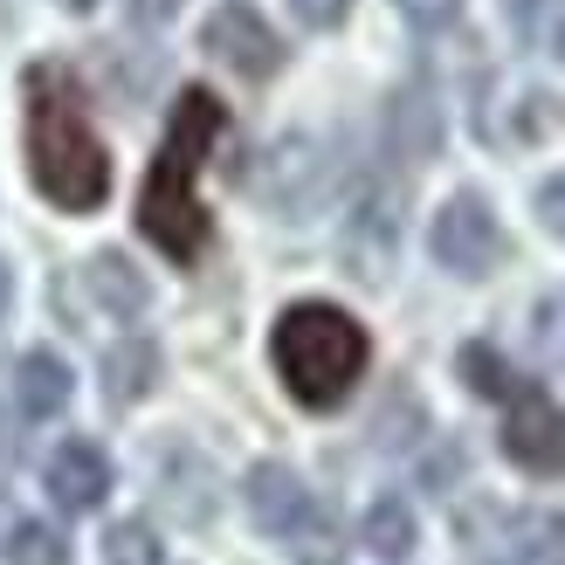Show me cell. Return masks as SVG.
Returning a JSON list of instances; mask_svg holds the SVG:
<instances>
[{
  "instance_id": "27",
  "label": "cell",
  "mask_w": 565,
  "mask_h": 565,
  "mask_svg": "<svg viewBox=\"0 0 565 565\" xmlns=\"http://www.w3.org/2000/svg\"><path fill=\"white\" fill-rule=\"evenodd\" d=\"M55 8H70V14H90V8H97V0H55Z\"/></svg>"
},
{
  "instance_id": "21",
  "label": "cell",
  "mask_w": 565,
  "mask_h": 565,
  "mask_svg": "<svg viewBox=\"0 0 565 565\" xmlns=\"http://www.w3.org/2000/svg\"><path fill=\"white\" fill-rule=\"evenodd\" d=\"M393 8H401V21H407V28L435 35V28H448V21L462 14V0H393Z\"/></svg>"
},
{
  "instance_id": "17",
  "label": "cell",
  "mask_w": 565,
  "mask_h": 565,
  "mask_svg": "<svg viewBox=\"0 0 565 565\" xmlns=\"http://www.w3.org/2000/svg\"><path fill=\"white\" fill-rule=\"evenodd\" d=\"M511 28L524 49L565 55V0H511Z\"/></svg>"
},
{
  "instance_id": "4",
  "label": "cell",
  "mask_w": 565,
  "mask_h": 565,
  "mask_svg": "<svg viewBox=\"0 0 565 565\" xmlns=\"http://www.w3.org/2000/svg\"><path fill=\"white\" fill-rule=\"evenodd\" d=\"M331 180H338L331 146H324V138H310V131H290V138H276V146L263 152L256 193L269 201V214L303 221V214H318L331 201Z\"/></svg>"
},
{
  "instance_id": "24",
  "label": "cell",
  "mask_w": 565,
  "mask_h": 565,
  "mask_svg": "<svg viewBox=\"0 0 565 565\" xmlns=\"http://www.w3.org/2000/svg\"><path fill=\"white\" fill-rule=\"evenodd\" d=\"M539 221H545V235L565 242V180H545L539 186Z\"/></svg>"
},
{
  "instance_id": "15",
  "label": "cell",
  "mask_w": 565,
  "mask_h": 565,
  "mask_svg": "<svg viewBox=\"0 0 565 565\" xmlns=\"http://www.w3.org/2000/svg\"><path fill=\"white\" fill-rule=\"evenodd\" d=\"M511 565H565V518L558 511H524L503 524Z\"/></svg>"
},
{
  "instance_id": "22",
  "label": "cell",
  "mask_w": 565,
  "mask_h": 565,
  "mask_svg": "<svg viewBox=\"0 0 565 565\" xmlns=\"http://www.w3.org/2000/svg\"><path fill=\"white\" fill-rule=\"evenodd\" d=\"M290 14L303 21V28H338L352 14V0H290Z\"/></svg>"
},
{
  "instance_id": "6",
  "label": "cell",
  "mask_w": 565,
  "mask_h": 565,
  "mask_svg": "<svg viewBox=\"0 0 565 565\" xmlns=\"http://www.w3.org/2000/svg\"><path fill=\"white\" fill-rule=\"evenodd\" d=\"M428 248H435V263L441 269H456V276H490L503 263V228H497V214L483 193H456V201H441L435 214V228H428Z\"/></svg>"
},
{
  "instance_id": "11",
  "label": "cell",
  "mask_w": 565,
  "mask_h": 565,
  "mask_svg": "<svg viewBox=\"0 0 565 565\" xmlns=\"http://www.w3.org/2000/svg\"><path fill=\"white\" fill-rule=\"evenodd\" d=\"M386 138H393V152L414 159V166L441 146V110H435V97H428V83H407V90L393 97V110H386Z\"/></svg>"
},
{
  "instance_id": "25",
  "label": "cell",
  "mask_w": 565,
  "mask_h": 565,
  "mask_svg": "<svg viewBox=\"0 0 565 565\" xmlns=\"http://www.w3.org/2000/svg\"><path fill=\"white\" fill-rule=\"evenodd\" d=\"M125 8H131V21H138V28H166V21L186 8V0H125Z\"/></svg>"
},
{
  "instance_id": "7",
  "label": "cell",
  "mask_w": 565,
  "mask_h": 565,
  "mask_svg": "<svg viewBox=\"0 0 565 565\" xmlns=\"http://www.w3.org/2000/svg\"><path fill=\"white\" fill-rule=\"evenodd\" d=\"M201 49L214 55V63H228L235 76L248 83H263L282 70V42H276V28L248 8V0H228V8H214L207 28H201Z\"/></svg>"
},
{
  "instance_id": "1",
  "label": "cell",
  "mask_w": 565,
  "mask_h": 565,
  "mask_svg": "<svg viewBox=\"0 0 565 565\" xmlns=\"http://www.w3.org/2000/svg\"><path fill=\"white\" fill-rule=\"evenodd\" d=\"M28 173H35V193L63 214H90L110 193V152L83 110V90L70 70L35 63L28 70Z\"/></svg>"
},
{
  "instance_id": "18",
  "label": "cell",
  "mask_w": 565,
  "mask_h": 565,
  "mask_svg": "<svg viewBox=\"0 0 565 565\" xmlns=\"http://www.w3.org/2000/svg\"><path fill=\"white\" fill-rule=\"evenodd\" d=\"M456 373H462V386H469V393H483V401H503V393L518 386L511 359H503V352H490V345H462Z\"/></svg>"
},
{
  "instance_id": "12",
  "label": "cell",
  "mask_w": 565,
  "mask_h": 565,
  "mask_svg": "<svg viewBox=\"0 0 565 565\" xmlns=\"http://www.w3.org/2000/svg\"><path fill=\"white\" fill-rule=\"evenodd\" d=\"M70 393H76V380H70V365L55 359V352H28L14 365V401H21L28 420H55V414L70 407Z\"/></svg>"
},
{
  "instance_id": "2",
  "label": "cell",
  "mask_w": 565,
  "mask_h": 565,
  "mask_svg": "<svg viewBox=\"0 0 565 565\" xmlns=\"http://www.w3.org/2000/svg\"><path fill=\"white\" fill-rule=\"evenodd\" d=\"M228 131V110H221L214 90H186L166 118V138L152 152V173H146V193H138V228H146L152 248H166L173 263H193L207 248V207L193 180L201 166L214 159V138Z\"/></svg>"
},
{
  "instance_id": "26",
  "label": "cell",
  "mask_w": 565,
  "mask_h": 565,
  "mask_svg": "<svg viewBox=\"0 0 565 565\" xmlns=\"http://www.w3.org/2000/svg\"><path fill=\"white\" fill-rule=\"evenodd\" d=\"M8 303H14V276H8V263H0V318H8Z\"/></svg>"
},
{
  "instance_id": "9",
  "label": "cell",
  "mask_w": 565,
  "mask_h": 565,
  "mask_svg": "<svg viewBox=\"0 0 565 565\" xmlns=\"http://www.w3.org/2000/svg\"><path fill=\"white\" fill-rule=\"evenodd\" d=\"M248 518H256L263 531H276V539H297V531L318 518V503H310V490H303L297 469L256 462V469H248Z\"/></svg>"
},
{
  "instance_id": "5",
  "label": "cell",
  "mask_w": 565,
  "mask_h": 565,
  "mask_svg": "<svg viewBox=\"0 0 565 565\" xmlns=\"http://www.w3.org/2000/svg\"><path fill=\"white\" fill-rule=\"evenodd\" d=\"M503 456L531 476H558L565 469V407L545 386H511L503 393Z\"/></svg>"
},
{
  "instance_id": "13",
  "label": "cell",
  "mask_w": 565,
  "mask_h": 565,
  "mask_svg": "<svg viewBox=\"0 0 565 565\" xmlns=\"http://www.w3.org/2000/svg\"><path fill=\"white\" fill-rule=\"evenodd\" d=\"M83 282H90V297L110 310V318H138V310L152 303V290H146V276H138L118 248H104V256H90L83 263Z\"/></svg>"
},
{
  "instance_id": "14",
  "label": "cell",
  "mask_w": 565,
  "mask_h": 565,
  "mask_svg": "<svg viewBox=\"0 0 565 565\" xmlns=\"http://www.w3.org/2000/svg\"><path fill=\"white\" fill-rule=\"evenodd\" d=\"M152 386H159V345H152V338H125V345L104 359V393H110V407H138Z\"/></svg>"
},
{
  "instance_id": "10",
  "label": "cell",
  "mask_w": 565,
  "mask_h": 565,
  "mask_svg": "<svg viewBox=\"0 0 565 565\" xmlns=\"http://www.w3.org/2000/svg\"><path fill=\"white\" fill-rule=\"evenodd\" d=\"M49 497L63 503V511H97V503L110 497V456L97 441H63L49 456Z\"/></svg>"
},
{
  "instance_id": "8",
  "label": "cell",
  "mask_w": 565,
  "mask_h": 565,
  "mask_svg": "<svg viewBox=\"0 0 565 565\" xmlns=\"http://www.w3.org/2000/svg\"><path fill=\"white\" fill-rule=\"evenodd\" d=\"M393 242H401V193L393 186H373L359 201V214L345 221V269L359 282H380L393 269Z\"/></svg>"
},
{
  "instance_id": "3",
  "label": "cell",
  "mask_w": 565,
  "mask_h": 565,
  "mask_svg": "<svg viewBox=\"0 0 565 565\" xmlns=\"http://www.w3.org/2000/svg\"><path fill=\"white\" fill-rule=\"evenodd\" d=\"M269 359H276V380L290 386L297 407H338L352 401V386L365 380V324L345 318L338 303H290L269 331Z\"/></svg>"
},
{
  "instance_id": "16",
  "label": "cell",
  "mask_w": 565,
  "mask_h": 565,
  "mask_svg": "<svg viewBox=\"0 0 565 565\" xmlns=\"http://www.w3.org/2000/svg\"><path fill=\"white\" fill-rule=\"evenodd\" d=\"M414 539H420V531H414V511H407L401 497H380L373 511H365V524H359V545L373 552V558H407Z\"/></svg>"
},
{
  "instance_id": "23",
  "label": "cell",
  "mask_w": 565,
  "mask_h": 565,
  "mask_svg": "<svg viewBox=\"0 0 565 565\" xmlns=\"http://www.w3.org/2000/svg\"><path fill=\"white\" fill-rule=\"evenodd\" d=\"M539 345H545L552 359H565V297L539 303Z\"/></svg>"
},
{
  "instance_id": "19",
  "label": "cell",
  "mask_w": 565,
  "mask_h": 565,
  "mask_svg": "<svg viewBox=\"0 0 565 565\" xmlns=\"http://www.w3.org/2000/svg\"><path fill=\"white\" fill-rule=\"evenodd\" d=\"M14 565H70V545H63V531H55V524H35V518H28V524H14Z\"/></svg>"
},
{
  "instance_id": "20",
  "label": "cell",
  "mask_w": 565,
  "mask_h": 565,
  "mask_svg": "<svg viewBox=\"0 0 565 565\" xmlns=\"http://www.w3.org/2000/svg\"><path fill=\"white\" fill-rule=\"evenodd\" d=\"M104 565H159V545H152V531L146 524H110V539H104Z\"/></svg>"
}]
</instances>
